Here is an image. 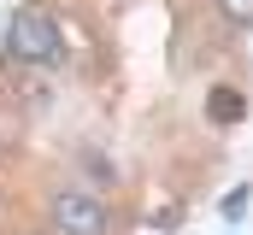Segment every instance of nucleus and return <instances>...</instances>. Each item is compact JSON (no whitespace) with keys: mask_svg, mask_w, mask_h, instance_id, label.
Here are the masks:
<instances>
[{"mask_svg":"<svg viewBox=\"0 0 253 235\" xmlns=\"http://www.w3.org/2000/svg\"><path fill=\"white\" fill-rule=\"evenodd\" d=\"M206 112H212V123H236L242 118V94L236 88H212L206 94Z\"/></svg>","mask_w":253,"mask_h":235,"instance_id":"obj_3","label":"nucleus"},{"mask_svg":"<svg viewBox=\"0 0 253 235\" xmlns=\"http://www.w3.org/2000/svg\"><path fill=\"white\" fill-rule=\"evenodd\" d=\"M47 218H53L59 235H112V212L94 194H77V188H59L47 200Z\"/></svg>","mask_w":253,"mask_h":235,"instance_id":"obj_2","label":"nucleus"},{"mask_svg":"<svg viewBox=\"0 0 253 235\" xmlns=\"http://www.w3.org/2000/svg\"><path fill=\"white\" fill-rule=\"evenodd\" d=\"M218 12L230 24H253V0H218Z\"/></svg>","mask_w":253,"mask_h":235,"instance_id":"obj_4","label":"nucleus"},{"mask_svg":"<svg viewBox=\"0 0 253 235\" xmlns=\"http://www.w3.org/2000/svg\"><path fill=\"white\" fill-rule=\"evenodd\" d=\"M6 53L24 59V65H53V59L65 53L53 12H47V6H24V12L12 18V30H6Z\"/></svg>","mask_w":253,"mask_h":235,"instance_id":"obj_1","label":"nucleus"},{"mask_svg":"<svg viewBox=\"0 0 253 235\" xmlns=\"http://www.w3.org/2000/svg\"><path fill=\"white\" fill-rule=\"evenodd\" d=\"M248 188H236V194H224V218H230V224H236V218H242V212H248Z\"/></svg>","mask_w":253,"mask_h":235,"instance_id":"obj_5","label":"nucleus"}]
</instances>
